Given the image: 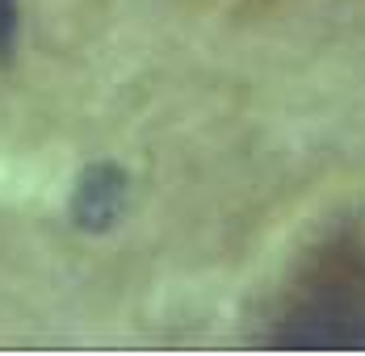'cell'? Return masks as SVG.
Returning a JSON list of instances; mask_svg holds the SVG:
<instances>
[{"instance_id":"3","label":"cell","mask_w":365,"mask_h":356,"mask_svg":"<svg viewBox=\"0 0 365 356\" xmlns=\"http://www.w3.org/2000/svg\"><path fill=\"white\" fill-rule=\"evenodd\" d=\"M17 30H21V0H0V68L17 55Z\"/></svg>"},{"instance_id":"1","label":"cell","mask_w":365,"mask_h":356,"mask_svg":"<svg viewBox=\"0 0 365 356\" xmlns=\"http://www.w3.org/2000/svg\"><path fill=\"white\" fill-rule=\"evenodd\" d=\"M277 348H365V302L315 289L277 323Z\"/></svg>"},{"instance_id":"2","label":"cell","mask_w":365,"mask_h":356,"mask_svg":"<svg viewBox=\"0 0 365 356\" xmlns=\"http://www.w3.org/2000/svg\"><path fill=\"white\" fill-rule=\"evenodd\" d=\"M126 193L130 180L118 164H88L72 193V222L80 231H110L126 210Z\"/></svg>"}]
</instances>
